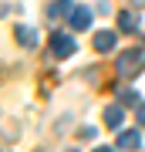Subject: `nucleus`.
<instances>
[{
    "label": "nucleus",
    "mask_w": 145,
    "mask_h": 152,
    "mask_svg": "<svg viewBox=\"0 0 145 152\" xmlns=\"http://www.w3.org/2000/svg\"><path fill=\"white\" fill-rule=\"evenodd\" d=\"M118 31H138V14H132V10H122L118 14Z\"/></svg>",
    "instance_id": "7"
},
{
    "label": "nucleus",
    "mask_w": 145,
    "mask_h": 152,
    "mask_svg": "<svg viewBox=\"0 0 145 152\" xmlns=\"http://www.w3.org/2000/svg\"><path fill=\"white\" fill-rule=\"evenodd\" d=\"M71 14V4L68 0H54V4L47 7V20H58V17H68Z\"/></svg>",
    "instance_id": "8"
},
{
    "label": "nucleus",
    "mask_w": 145,
    "mask_h": 152,
    "mask_svg": "<svg viewBox=\"0 0 145 152\" xmlns=\"http://www.w3.org/2000/svg\"><path fill=\"white\" fill-rule=\"evenodd\" d=\"M138 125L145 129V105H138Z\"/></svg>",
    "instance_id": "11"
},
{
    "label": "nucleus",
    "mask_w": 145,
    "mask_h": 152,
    "mask_svg": "<svg viewBox=\"0 0 145 152\" xmlns=\"http://www.w3.org/2000/svg\"><path fill=\"white\" fill-rule=\"evenodd\" d=\"M71 27L74 31H88L91 27V10H88V7H71Z\"/></svg>",
    "instance_id": "3"
},
{
    "label": "nucleus",
    "mask_w": 145,
    "mask_h": 152,
    "mask_svg": "<svg viewBox=\"0 0 145 152\" xmlns=\"http://www.w3.org/2000/svg\"><path fill=\"white\" fill-rule=\"evenodd\" d=\"M122 122H125V105H122V102H118V105H108V108H105V125L118 132Z\"/></svg>",
    "instance_id": "4"
},
{
    "label": "nucleus",
    "mask_w": 145,
    "mask_h": 152,
    "mask_svg": "<svg viewBox=\"0 0 145 152\" xmlns=\"http://www.w3.org/2000/svg\"><path fill=\"white\" fill-rule=\"evenodd\" d=\"M118 75L122 78H138L142 75V68H145V51H122V58H118Z\"/></svg>",
    "instance_id": "1"
},
{
    "label": "nucleus",
    "mask_w": 145,
    "mask_h": 152,
    "mask_svg": "<svg viewBox=\"0 0 145 152\" xmlns=\"http://www.w3.org/2000/svg\"><path fill=\"white\" fill-rule=\"evenodd\" d=\"M138 145H142V135H138V132L118 129V142H115V149H138Z\"/></svg>",
    "instance_id": "5"
},
{
    "label": "nucleus",
    "mask_w": 145,
    "mask_h": 152,
    "mask_svg": "<svg viewBox=\"0 0 145 152\" xmlns=\"http://www.w3.org/2000/svg\"><path fill=\"white\" fill-rule=\"evenodd\" d=\"M118 102H122V105H142V102H138V91H135V88H125Z\"/></svg>",
    "instance_id": "10"
},
{
    "label": "nucleus",
    "mask_w": 145,
    "mask_h": 152,
    "mask_svg": "<svg viewBox=\"0 0 145 152\" xmlns=\"http://www.w3.org/2000/svg\"><path fill=\"white\" fill-rule=\"evenodd\" d=\"M111 48H115V34H111V31H98V34H95V51L108 54Z\"/></svg>",
    "instance_id": "6"
},
{
    "label": "nucleus",
    "mask_w": 145,
    "mask_h": 152,
    "mask_svg": "<svg viewBox=\"0 0 145 152\" xmlns=\"http://www.w3.org/2000/svg\"><path fill=\"white\" fill-rule=\"evenodd\" d=\"M14 37L24 44V48H34V44H37V34H34L31 27H14Z\"/></svg>",
    "instance_id": "9"
},
{
    "label": "nucleus",
    "mask_w": 145,
    "mask_h": 152,
    "mask_svg": "<svg viewBox=\"0 0 145 152\" xmlns=\"http://www.w3.org/2000/svg\"><path fill=\"white\" fill-rule=\"evenodd\" d=\"M74 48H78V44L71 41L68 34H54V37H51V54H54V58H71Z\"/></svg>",
    "instance_id": "2"
}]
</instances>
